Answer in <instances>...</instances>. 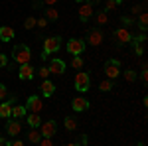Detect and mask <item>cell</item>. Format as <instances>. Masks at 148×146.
<instances>
[{
	"label": "cell",
	"instance_id": "15",
	"mask_svg": "<svg viewBox=\"0 0 148 146\" xmlns=\"http://www.w3.org/2000/svg\"><path fill=\"white\" fill-rule=\"evenodd\" d=\"M14 36H16V32L10 26H0V42H10V40H14Z\"/></svg>",
	"mask_w": 148,
	"mask_h": 146
},
{
	"label": "cell",
	"instance_id": "40",
	"mask_svg": "<svg viewBox=\"0 0 148 146\" xmlns=\"http://www.w3.org/2000/svg\"><path fill=\"white\" fill-rule=\"evenodd\" d=\"M65 146H77V144H73V142H69V144H65Z\"/></svg>",
	"mask_w": 148,
	"mask_h": 146
},
{
	"label": "cell",
	"instance_id": "24",
	"mask_svg": "<svg viewBox=\"0 0 148 146\" xmlns=\"http://www.w3.org/2000/svg\"><path fill=\"white\" fill-rule=\"evenodd\" d=\"M65 128H67V130H75V128H77V123H75L73 117H65Z\"/></svg>",
	"mask_w": 148,
	"mask_h": 146
},
{
	"label": "cell",
	"instance_id": "13",
	"mask_svg": "<svg viewBox=\"0 0 148 146\" xmlns=\"http://www.w3.org/2000/svg\"><path fill=\"white\" fill-rule=\"evenodd\" d=\"M6 132H8V136H18L20 132H22V124H20V121H8L6 123Z\"/></svg>",
	"mask_w": 148,
	"mask_h": 146
},
{
	"label": "cell",
	"instance_id": "20",
	"mask_svg": "<svg viewBox=\"0 0 148 146\" xmlns=\"http://www.w3.org/2000/svg\"><path fill=\"white\" fill-rule=\"evenodd\" d=\"M28 138H30V142H36V144H38V142L42 140V132H40L38 128H32L30 134H28Z\"/></svg>",
	"mask_w": 148,
	"mask_h": 146
},
{
	"label": "cell",
	"instance_id": "35",
	"mask_svg": "<svg viewBox=\"0 0 148 146\" xmlns=\"http://www.w3.org/2000/svg\"><path fill=\"white\" fill-rule=\"evenodd\" d=\"M6 65H8V57L4 53H0V67H6Z\"/></svg>",
	"mask_w": 148,
	"mask_h": 146
},
{
	"label": "cell",
	"instance_id": "8",
	"mask_svg": "<svg viewBox=\"0 0 148 146\" xmlns=\"http://www.w3.org/2000/svg\"><path fill=\"white\" fill-rule=\"evenodd\" d=\"M42 97L40 95H32L30 99H28V103H26V109H30L32 112H42Z\"/></svg>",
	"mask_w": 148,
	"mask_h": 146
},
{
	"label": "cell",
	"instance_id": "34",
	"mask_svg": "<svg viewBox=\"0 0 148 146\" xmlns=\"http://www.w3.org/2000/svg\"><path fill=\"white\" fill-rule=\"evenodd\" d=\"M38 75L42 79H47V75H49V69L47 67H40V71H38Z\"/></svg>",
	"mask_w": 148,
	"mask_h": 146
},
{
	"label": "cell",
	"instance_id": "17",
	"mask_svg": "<svg viewBox=\"0 0 148 146\" xmlns=\"http://www.w3.org/2000/svg\"><path fill=\"white\" fill-rule=\"evenodd\" d=\"M10 103H14V99H10V101H2V103H0V119H8V117H10V111H12Z\"/></svg>",
	"mask_w": 148,
	"mask_h": 146
},
{
	"label": "cell",
	"instance_id": "19",
	"mask_svg": "<svg viewBox=\"0 0 148 146\" xmlns=\"http://www.w3.org/2000/svg\"><path fill=\"white\" fill-rule=\"evenodd\" d=\"M10 117H12V119H16V121H20L22 117H26V109H24V107H20V105H18V107H12Z\"/></svg>",
	"mask_w": 148,
	"mask_h": 146
},
{
	"label": "cell",
	"instance_id": "28",
	"mask_svg": "<svg viewBox=\"0 0 148 146\" xmlns=\"http://www.w3.org/2000/svg\"><path fill=\"white\" fill-rule=\"evenodd\" d=\"M71 67L73 69H81L83 67V59L77 57V56H73V59H71Z\"/></svg>",
	"mask_w": 148,
	"mask_h": 146
},
{
	"label": "cell",
	"instance_id": "27",
	"mask_svg": "<svg viewBox=\"0 0 148 146\" xmlns=\"http://www.w3.org/2000/svg\"><path fill=\"white\" fill-rule=\"evenodd\" d=\"M107 22H109L107 12H99V14H97V24H99V26H103V24H107Z\"/></svg>",
	"mask_w": 148,
	"mask_h": 146
},
{
	"label": "cell",
	"instance_id": "32",
	"mask_svg": "<svg viewBox=\"0 0 148 146\" xmlns=\"http://www.w3.org/2000/svg\"><path fill=\"white\" fill-rule=\"evenodd\" d=\"M36 26L44 30V28H47V20H46V18H38V20H36Z\"/></svg>",
	"mask_w": 148,
	"mask_h": 146
},
{
	"label": "cell",
	"instance_id": "4",
	"mask_svg": "<svg viewBox=\"0 0 148 146\" xmlns=\"http://www.w3.org/2000/svg\"><path fill=\"white\" fill-rule=\"evenodd\" d=\"M67 51L71 56H81L85 51V42L79 40V38H71L67 42Z\"/></svg>",
	"mask_w": 148,
	"mask_h": 146
},
{
	"label": "cell",
	"instance_id": "38",
	"mask_svg": "<svg viewBox=\"0 0 148 146\" xmlns=\"http://www.w3.org/2000/svg\"><path fill=\"white\" fill-rule=\"evenodd\" d=\"M42 2H44V4H47V6H53L57 0H42Z\"/></svg>",
	"mask_w": 148,
	"mask_h": 146
},
{
	"label": "cell",
	"instance_id": "7",
	"mask_svg": "<svg viewBox=\"0 0 148 146\" xmlns=\"http://www.w3.org/2000/svg\"><path fill=\"white\" fill-rule=\"evenodd\" d=\"M87 42H89V45H101L103 44V32L99 30V28H93V30H89L87 32Z\"/></svg>",
	"mask_w": 148,
	"mask_h": 146
},
{
	"label": "cell",
	"instance_id": "26",
	"mask_svg": "<svg viewBox=\"0 0 148 146\" xmlns=\"http://www.w3.org/2000/svg\"><path fill=\"white\" fill-rule=\"evenodd\" d=\"M36 20H38V18H34V16H28V18H26V22H24V28H26V30H32V28H36Z\"/></svg>",
	"mask_w": 148,
	"mask_h": 146
},
{
	"label": "cell",
	"instance_id": "1",
	"mask_svg": "<svg viewBox=\"0 0 148 146\" xmlns=\"http://www.w3.org/2000/svg\"><path fill=\"white\" fill-rule=\"evenodd\" d=\"M12 57H14V61L18 65H24V63H30L32 51H30V47L26 44H18V45H14V49H12Z\"/></svg>",
	"mask_w": 148,
	"mask_h": 146
},
{
	"label": "cell",
	"instance_id": "16",
	"mask_svg": "<svg viewBox=\"0 0 148 146\" xmlns=\"http://www.w3.org/2000/svg\"><path fill=\"white\" fill-rule=\"evenodd\" d=\"M40 89H42V95H44V97H51V95H53V91H56V85H53L51 81L44 79V81H42V85H40Z\"/></svg>",
	"mask_w": 148,
	"mask_h": 146
},
{
	"label": "cell",
	"instance_id": "29",
	"mask_svg": "<svg viewBox=\"0 0 148 146\" xmlns=\"http://www.w3.org/2000/svg\"><path fill=\"white\" fill-rule=\"evenodd\" d=\"M134 44V51H136V56H142V51H144V42H132Z\"/></svg>",
	"mask_w": 148,
	"mask_h": 146
},
{
	"label": "cell",
	"instance_id": "33",
	"mask_svg": "<svg viewBox=\"0 0 148 146\" xmlns=\"http://www.w3.org/2000/svg\"><path fill=\"white\" fill-rule=\"evenodd\" d=\"M38 144H40V146H56V144H53V140H51V138H42V140H40Z\"/></svg>",
	"mask_w": 148,
	"mask_h": 146
},
{
	"label": "cell",
	"instance_id": "11",
	"mask_svg": "<svg viewBox=\"0 0 148 146\" xmlns=\"http://www.w3.org/2000/svg\"><path fill=\"white\" fill-rule=\"evenodd\" d=\"M91 16H93V4H89V2H81V6H79V20H81V22H87Z\"/></svg>",
	"mask_w": 148,
	"mask_h": 146
},
{
	"label": "cell",
	"instance_id": "23",
	"mask_svg": "<svg viewBox=\"0 0 148 146\" xmlns=\"http://www.w3.org/2000/svg\"><path fill=\"white\" fill-rule=\"evenodd\" d=\"M138 24H140V30L144 32L148 28V14L146 12H140V18H138Z\"/></svg>",
	"mask_w": 148,
	"mask_h": 146
},
{
	"label": "cell",
	"instance_id": "14",
	"mask_svg": "<svg viewBox=\"0 0 148 146\" xmlns=\"http://www.w3.org/2000/svg\"><path fill=\"white\" fill-rule=\"evenodd\" d=\"M114 38H116V42H119V44H128V42H130V38H132V34H130L126 28H119V30L114 32Z\"/></svg>",
	"mask_w": 148,
	"mask_h": 146
},
{
	"label": "cell",
	"instance_id": "37",
	"mask_svg": "<svg viewBox=\"0 0 148 146\" xmlns=\"http://www.w3.org/2000/svg\"><path fill=\"white\" fill-rule=\"evenodd\" d=\"M130 12H132V14L136 16L138 12H142V6H132V10H130Z\"/></svg>",
	"mask_w": 148,
	"mask_h": 146
},
{
	"label": "cell",
	"instance_id": "22",
	"mask_svg": "<svg viewBox=\"0 0 148 146\" xmlns=\"http://www.w3.org/2000/svg\"><path fill=\"white\" fill-rule=\"evenodd\" d=\"M123 4V0H105V10H114Z\"/></svg>",
	"mask_w": 148,
	"mask_h": 146
},
{
	"label": "cell",
	"instance_id": "2",
	"mask_svg": "<svg viewBox=\"0 0 148 146\" xmlns=\"http://www.w3.org/2000/svg\"><path fill=\"white\" fill-rule=\"evenodd\" d=\"M59 45H61V38L59 36H49V38H46L44 40V57L53 53V51H57Z\"/></svg>",
	"mask_w": 148,
	"mask_h": 146
},
{
	"label": "cell",
	"instance_id": "21",
	"mask_svg": "<svg viewBox=\"0 0 148 146\" xmlns=\"http://www.w3.org/2000/svg\"><path fill=\"white\" fill-rule=\"evenodd\" d=\"M46 20H57L59 18V14H57V10L53 8V6H47V10H46V16H44Z\"/></svg>",
	"mask_w": 148,
	"mask_h": 146
},
{
	"label": "cell",
	"instance_id": "39",
	"mask_svg": "<svg viewBox=\"0 0 148 146\" xmlns=\"http://www.w3.org/2000/svg\"><path fill=\"white\" fill-rule=\"evenodd\" d=\"M6 142H8V140H4V142H2V140H0V146H6Z\"/></svg>",
	"mask_w": 148,
	"mask_h": 146
},
{
	"label": "cell",
	"instance_id": "18",
	"mask_svg": "<svg viewBox=\"0 0 148 146\" xmlns=\"http://www.w3.org/2000/svg\"><path fill=\"white\" fill-rule=\"evenodd\" d=\"M28 124L32 126V128H38L40 124H42V117H40V112H32V114H28Z\"/></svg>",
	"mask_w": 148,
	"mask_h": 146
},
{
	"label": "cell",
	"instance_id": "42",
	"mask_svg": "<svg viewBox=\"0 0 148 146\" xmlns=\"http://www.w3.org/2000/svg\"><path fill=\"white\" fill-rule=\"evenodd\" d=\"M77 2H85V0H77Z\"/></svg>",
	"mask_w": 148,
	"mask_h": 146
},
{
	"label": "cell",
	"instance_id": "3",
	"mask_svg": "<svg viewBox=\"0 0 148 146\" xmlns=\"http://www.w3.org/2000/svg\"><path fill=\"white\" fill-rule=\"evenodd\" d=\"M105 75L109 79H116L121 75V61H116V59H109L107 63H105Z\"/></svg>",
	"mask_w": 148,
	"mask_h": 146
},
{
	"label": "cell",
	"instance_id": "36",
	"mask_svg": "<svg viewBox=\"0 0 148 146\" xmlns=\"http://www.w3.org/2000/svg\"><path fill=\"white\" fill-rule=\"evenodd\" d=\"M6 146H24V142H22V140H12V142L8 140V142H6Z\"/></svg>",
	"mask_w": 148,
	"mask_h": 146
},
{
	"label": "cell",
	"instance_id": "12",
	"mask_svg": "<svg viewBox=\"0 0 148 146\" xmlns=\"http://www.w3.org/2000/svg\"><path fill=\"white\" fill-rule=\"evenodd\" d=\"M71 107H73V111L83 112V111H87V109H89V101H87L85 97H75V99L71 101Z\"/></svg>",
	"mask_w": 148,
	"mask_h": 146
},
{
	"label": "cell",
	"instance_id": "6",
	"mask_svg": "<svg viewBox=\"0 0 148 146\" xmlns=\"http://www.w3.org/2000/svg\"><path fill=\"white\" fill-rule=\"evenodd\" d=\"M42 126V136L44 138H51V136H56V132H57V124H56V121H46V123H42L40 124Z\"/></svg>",
	"mask_w": 148,
	"mask_h": 146
},
{
	"label": "cell",
	"instance_id": "5",
	"mask_svg": "<svg viewBox=\"0 0 148 146\" xmlns=\"http://www.w3.org/2000/svg\"><path fill=\"white\" fill-rule=\"evenodd\" d=\"M89 87H91V79H89V75L79 71V73L75 75V89L79 91V93H85V91H89Z\"/></svg>",
	"mask_w": 148,
	"mask_h": 146
},
{
	"label": "cell",
	"instance_id": "9",
	"mask_svg": "<svg viewBox=\"0 0 148 146\" xmlns=\"http://www.w3.org/2000/svg\"><path fill=\"white\" fill-rule=\"evenodd\" d=\"M34 75H36V71L30 63H24V65H20V69H18V77L22 79V81H30Z\"/></svg>",
	"mask_w": 148,
	"mask_h": 146
},
{
	"label": "cell",
	"instance_id": "10",
	"mask_svg": "<svg viewBox=\"0 0 148 146\" xmlns=\"http://www.w3.org/2000/svg\"><path fill=\"white\" fill-rule=\"evenodd\" d=\"M49 75H61V73H63V71H65V63H63V61H61V59H51V61H49Z\"/></svg>",
	"mask_w": 148,
	"mask_h": 146
},
{
	"label": "cell",
	"instance_id": "30",
	"mask_svg": "<svg viewBox=\"0 0 148 146\" xmlns=\"http://www.w3.org/2000/svg\"><path fill=\"white\" fill-rule=\"evenodd\" d=\"M6 99H8V89L0 83V101H6Z\"/></svg>",
	"mask_w": 148,
	"mask_h": 146
},
{
	"label": "cell",
	"instance_id": "25",
	"mask_svg": "<svg viewBox=\"0 0 148 146\" xmlns=\"http://www.w3.org/2000/svg\"><path fill=\"white\" fill-rule=\"evenodd\" d=\"M99 89H101V91H111V89H113V79H105V81H101Z\"/></svg>",
	"mask_w": 148,
	"mask_h": 146
},
{
	"label": "cell",
	"instance_id": "41",
	"mask_svg": "<svg viewBox=\"0 0 148 146\" xmlns=\"http://www.w3.org/2000/svg\"><path fill=\"white\" fill-rule=\"evenodd\" d=\"M136 146H144V144H142V142H140V144H136Z\"/></svg>",
	"mask_w": 148,
	"mask_h": 146
},
{
	"label": "cell",
	"instance_id": "31",
	"mask_svg": "<svg viewBox=\"0 0 148 146\" xmlns=\"http://www.w3.org/2000/svg\"><path fill=\"white\" fill-rule=\"evenodd\" d=\"M125 79L126 81H134V79H136V73H134L132 69H128V71H125Z\"/></svg>",
	"mask_w": 148,
	"mask_h": 146
}]
</instances>
